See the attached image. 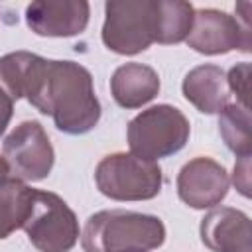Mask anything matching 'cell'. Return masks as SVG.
I'll return each mask as SVG.
<instances>
[{
    "label": "cell",
    "instance_id": "obj_1",
    "mask_svg": "<svg viewBox=\"0 0 252 252\" xmlns=\"http://www.w3.org/2000/svg\"><path fill=\"white\" fill-rule=\"evenodd\" d=\"M26 98L41 114H49L57 130L71 136L91 132L100 120L93 75L75 61L43 57Z\"/></svg>",
    "mask_w": 252,
    "mask_h": 252
},
{
    "label": "cell",
    "instance_id": "obj_2",
    "mask_svg": "<svg viewBox=\"0 0 252 252\" xmlns=\"http://www.w3.org/2000/svg\"><path fill=\"white\" fill-rule=\"evenodd\" d=\"M165 242V226L159 217L106 209L91 215L81 234L85 252H150Z\"/></svg>",
    "mask_w": 252,
    "mask_h": 252
},
{
    "label": "cell",
    "instance_id": "obj_3",
    "mask_svg": "<svg viewBox=\"0 0 252 252\" xmlns=\"http://www.w3.org/2000/svg\"><path fill=\"white\" fill-rule=\"evenodd\" d=\"M159 0H110L104 4L102 43L118 55H136L158 41Z\"/></svg>",
    "mask_w": 252,
    "mask_h": 252
},
{
    "label": "cell",
    "instance_id": "obj_4",
    "mask_svg": "<svg viewBox=\"0 0 252 252\" xmlns=\"http://www.w3.org/2000/svg\"><path fill=\"white\" fill-rule=\"evenodd\" d=\"M191 134L185 114L171 104H156L128 122L130 154L158 161L185 148Z\"/></svg>",
    "mask_w": 252,
    "mask_h": 252
},
{
    "label": "cell",
    "instance_id": "obj_5",
    "mask_svg": "<svg viewBox=\"0 0 252 252\" xmlns=\"http://www.w3.org/2000/svg\"><path fill=\"white\" fill-rule=\"evenodd\" d=\"M98 191L114 201H148L159 195L163 175L156 161L134 154L116 152L104 156L94 169Z\"/></svg>",
    "mask_w": 252,
    "mask_h": 252
},
{
    "label": "cell",
    "instance_id": "obj_6",
    "mask_svg": "<svg viewBox=\"0 0 252 252\" xmlns=\"http://www.w3.org/2000/svg\"><path fill=\"white\" fill-rule=\"evenodd\" d=\"M22 228L39 252H69L81 236L75 211L57 193L41 189L32 191L30 215Z\"/></svg>",
    "mask_w": 252,
    "mask_h": 252
},
{
    "label": "cell",
    "instance_id": "obj_7",
    "mask_svg": "<svg viewBox=\"0 0 252 252\" xmlns=\"http://www.w3.org/2000/svg\"><path fill=\"white\" fill-rule=\"evenodd\" d=\"M240 16H230L222 10H195L193 26L187 35V45L203 55H222L232 49L250 51V2L236 6Z\"/></svg>",
    "mask_w": 252,
    "mask_h": 252
},
{
    "label": "cell",
    "instance_id": "obj_8",
    "mask_svg": "<svg viewBox=\"0 0 252 252\" xmlns=\"http://www.w3.org/2000/svg\"><path fill=\"white\" fill-rule=\"evenodd\" d=\"M2 156L10 171L22 181H41L49 175L55 152L47 132L37 120L20 122L2 144Z\"/></svg>",
    "mask_w": 252,
    "mask_h": 252
},
{
    "label": "cell",
    "instance_id": "obj_9",
    "mask_svg": "<svg viewBox=\"0 0 252 252\" xmlns=\"http://www.w3.org/2000/svg\"><path fill=\"white\" fill-rule=\"evenodd\" d=\"M230 179L226 169L211 158L187 161L177 175V195L191 209H213L228 193Z\"/></svg>",
    "mask_w": 252,
    "mask_h": 252
},
{
    "label": "cell",
    "instance_id": "obj_10",
    "mask_svg": "<svg viewBox=\"0 0 252 252\" xmlns=\"http://www.w3.org/2000/svg\"><path fill=\"white\" fill-rule=\"evenodd\" d=\"M91 6L85 0H37L26 8L28 28L45 37H71L85 32Z\"/></svg>",
    "mask_w": 252,
    "mask_h": 252
},
{
    "label": "cell",
    "instance_id": "obj_11",
    "mask_svg": "<svg viewBox=\"0 0 252 252\" xmlns=\"http://www.w3.org/2000/svg\"><path fill=\"white\" fill-rule=\"evenodd\" d=\"M199 232L203 244L211 252H252L250 219L238 209H213L203 217Z\"/></svg>",
    "mask_w": 252,
    "mask_h": 252
},
{
    "label": "cell",
    "instance_id": "obj_12",
    "mask_svg": "<svg viewBox=\"0 0 252 252\" xmlns=\"http://www.w3.org/2000/svg\"><path fill=\"white\" fill-rule=\"evenodd\" d=\"M181 91L183 96L203 114H219L230 102L226 73L211 63L193 67L185 75Z\"/></svg>",
    "mask_w": 252,
    "mask_h": 252
},
{
    "label": "cell",
    "instance_id": "obj_13",
    "mask_svg": "<svg viewBox=\"0 0 252 252\" xmlns=\"http://www.w3.org/2000/svg\"><path fill=\"white\" fill-rule=\"evenodd\" d=\"M159 93V75L144 63H124L110 79V94L122 108H140Z\"/></svg>",
    "mask_w": 252,
    "mask_h": 252
},
{
    "label": "cell",
    "instance_id": "obj_14",
    "mask_svg": "<svg viewBox=\"0 0 252 252\" xmlns=\"http://www.w3.org/2000/svg\"><path fill=\"white\" fill-rule=\"evenodd\" d=\"M32 191L18 177L0 181V240L24 226L32 207Z\"/></svg>",
    "mask_w": 252,
    "mask_h": 252
},
{
    "label": "cell",
    "instance_id": "obj_15",
    "mask_svg": "<svg viewBox=\"0 0 252 252\" xmlns=\"http://www.w3.org/2000/svg\"><path fill=\"white\" fill-rule=\"evenodd\" d=\"M41 57L30 51H12L0 57V91L12 100L26 98Z\"/></svg>",
    "mask_w": 252,
    "mask_h": 252
},
{
    "label": "cell",
    "instance_id": "obj_16",
    "mask_svg": "<svg viewBox=\"0 0 252 252\" xmlns=\"http://www.w3.org/2000/svg\"><path fill=\"white\" fill-rule=\"evenodd\" d=\"M219 132L226 148L238 158L250 156L252 134H250V110L238 102H228L219 112Z\"/></svg>",
    "mask_w": 252,
    "mask_h": 252
},
{
    "label": "cell",
    "instance_id": "obj_17",
    "mask_svg": "<svg viewBox=\"0 0 252 252\" xmlns=\"http://www.w3.org/2000/svg\"><path fill=\"white\" fill-rule=\"evenodd\" d=\"M195 8L183 0H159V33L156 43L185 41L193 26Z\"/></svg>",
    "mask_w": 252,
    "mask_h": 252
},
{
    "label": "cell",
    "instance_id": "obj_18",
    "mask_svg": "<svg viewBox=\"0 0 252 252\" xmlns=\"http://www.w3.org/2000/svg\"><path fill=\"white\" fill-rule=\"evenodd\" d=\"M248 81H250V63L242 61L236 63L228 73H226V85L228 91L236 96V102L248 108Z\"/></svg>",
    "mask_w": 252,
    "mask_h": 252
},
{
    "label": "cell",
    "instance_id": "obj_19",
    "mask_svg": "<svg viewBox=\"0 0 252 252\" xmlns=\"http://www.w3.org/2000/svg\"><path fill=\"white\" fill-rule=\"evenodd\" d=\"M232 183L238 189L240 195L250 197V156L238 158L234 163V173H232Z\"/></svg>",
    "mask_w": 252,
    "mask_h": 252
},
{
    "label": "cell",
    "instance_id": "obj_20",
    "mask_svg": "<svg viewBox=\"0 0 252 252\" xmlns=\"http://www.w3.org/2000/svg\"><path fill=\"white\" fill-rule=\"evenodd\" d=\"M12 108H14V100L4 91H0V136L4 134L6 126L10 124V118H12V112H14Z\"/></svg>",
    "mask_w": 252,
    "mask_h": 252
},
{
    "label": "cell",
    "instance_id": "obj_21",
    "mask_svg": "<svg viewBox=\"0 0 252 252\" xmlns=\"http://www.w3.org/2000/svg\"><path fill=\"white\" fill-rule=\"evenodd\" d=\"M6 177H10V165L4 159V156H0V181H4Z\"/></svg>",
    "mask_w": 252,
    "mask_h": 252
}]
</instances>
